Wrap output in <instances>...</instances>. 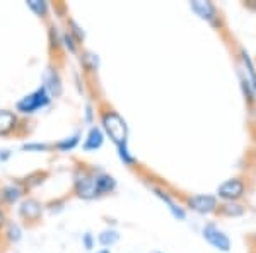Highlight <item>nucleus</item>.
Wrapping results in <instances>:
<instances>
[{
  "label": "nucleus",
  "instance_id": "f257e3e1",
  "mask_svg": "<svg viewBox=\"0 0 256 253\" xmlns=\"http://www.w3.org/2000/svg\"><path fill=\"white\" fill-rule=\"evenodd\" d=\"M102 127H104L106 134L111 137V140H113L116 146H123V144H126V135H128L126 123L118 113L110 111V113L102 115Z\"/></svg>",
  "mask_w": 256,
  "mask_h": 253
},
{
  "label": "nucleus",
  "instance_id": "f03ea898",
  "mask_svg": "<svg viewBox=\"0 0 256 253\" xmlns=\"http://www.w3.org/2000/svg\"><path fill=\"white\" fill-rule=\"evenodd\" d=\"M48 103H50V96H48L46 88H40L38 91H34L32 94H30V96L20 99L18 103V110L22 111V113H32V111L46 106Z\"/></svg>",
  "mask_w": 256,
  "mask_h": 253
},
{
  "label": "nucleus",
  "instance_id": "7ed1b4c3",
  "mask_svg": "<svg viewBox=\"0 0 256 253\" xmlns=\"http://www.w3.org/2000/svg\"><path fill=\"white\" fill-rule=\"evenodd\" d=\"M204 236H205V239H207V241L212 244V246L217 248V250H220V251H229L230 250L229 238H227V236L222 233L220 229H217L216 226H212V224L205 226Z\"/></svg>",
  "mask_w": 256,
  "mask_h": 253
},
{
  "label": "nucleus",
  "instance_id": "20e7f679",
  "mask_svg": "<svg viewBox=\"0 0 256 253\" xmlns=\"http://www.w3.org/2000/svg\"><path fill=\"white\" fill-rule=\"evenodd\" d=\"M244 192V183H242L241 180H238V178H234V180H227L226 183H222L218 186V197L226 198V200H236L239 198Z\"/></svg>",
  "mask_w": 256,
  "mask_h": 253
},
{
  "label": "nucleus",
  "instance_id": "39448f33",
  "mask_svg": "<svg viewBox=\"0 0 256 253\" xmlns=\"http://www.w3.org/2000/svg\"><path fill=\"white\" fill-rule=\"evenodd\" d=\"M188 204L193 210H196V212L208 214V212H214V210H216L217 200L214 197H210V195H195V197L190 198Z\"/></svg>",
  "mask_w": 256,
  "mask_h": 253
},
{
  "label": "nucleus",
  "instance_id": "423d86ee",
  "mask_svg": "<svg viewBox=\"0 0 256 253\" xmlns=\"http://www.w3.org/2000/svg\"><path fill=\"white\" fill-rule=\"evenodd\" d=\"M77 193L80 195L82 198H94L98 195V188H96V178L90 176H82L77 180Z\"/></svg>",
  "mask_w": 256,
  "mask_h": 253
},
{
  "label": "nucleus",
  "instance_id": "0eeeda50",
  "mask_svg": "<svg viewBox=\"0 0 256 253\" xmlns=\"http://www.w3.org/2000/svg\"><path fill=\"white\" fill-rule=\"evenodd\" d=\"M242 64H244V84H248V88L256 93V72L246 53H242Z\"/></svg>",
  "mask_w": 256,
  "mask_h": 253
},
{
  "label": "nucleus",
  "instance_id": "6e6552de",
  "mask_svg": "<svg viewBox=\"0 0 256 253\" xmlns=\"http://www.w3.org/2000/svg\"><path fill=\"white\" fill-rule=\"evenodd\" d=\"M193 11L200 16L202 19H214L216 18V9L210 2H202V0H196V2H192Z\"/></svg>",
  "mask_w": 256,
  "mask_h": 253
},
{
  "label": "nucleus",
  "instance_id": "1a4fd4ad",
  "mask_svg": "<svg viewBox=\"0 0 256 253\" xmlns=\"http://www.w3.org/2000/svg\"><path fill=\"white\" fill-rule=\"evenodd\" d=\"M16 123H18V120H16L14 113H10V111H0V135H6L9 134L12 128L16 127Z\"/></svg>",
  "mask_w": 256,
  "mask_h": 253
},
{
  "label": "nucleus",
  "instance_id": "9d476101",
  "mask_svg": "<svg viewBox=\"0 0 256 253\" xmlns=\"http://www.w3.org/2000/svg\"><path fill=\"white\" fill-rule=\"evenodd\" d=\"M20 214H22L24 217L30 219V221H36L41 214V207L36 200H28V202H24L22 207H20Z\"/></svg>",
  "mask_w": 256,
  "mask_h": 253
},
{
  "label": "nucleus",
  "instance_id": "9b49d317",
  "mask_svg": "<svg viewBox=\"0 0 256 253\" xmlns=\"http://www.w3.org/2000/svg\"><path fill=\"white\" fill-rule=\"evenodd\" d=\"M101 144H102V132L99 130L98 127L90 128L88 140H86V144H84V149L86 151H94V149L101 147Z\"/></svg>",
  "mask_w": 256,
  "mask_h": 253
},
{
  "label": "nucleus",
  "instance_id": "f8f14e48",
  "mask_svg": "<svg viewBox=\"0 0 256 253\" xmlns=\"http://www.w3.org/2000/svg\"><path fill=\"white\" fill-rule=\"evenodd\" d=\"M96 188L99 193H108L114 188V180L110 175H99L96 176Z\"/></svg>",
  "mask_w": 256,
  "mask_h": 253
},
{
  "label": "nucleus",
  "instance_id": "ddd939ff",
  "mask_svg": "<svg viewBox=\"0 0 256 253\" xmlns=\"http://www.w3.org/2000/svg\"><path fill=\"white\" fill-rule=\"evenodd\" d=\"M158 195H159V197L162 198V200L169 205V209H171V212H172V215H174V217H178V219H184V212L174 204V202L171 200V198L168 197V195H164L162 192H159V190H158Z\"/></svg>",
  "mask_w": 256,
  "mask_h": 253
},
{
  "label": "nucleus",
  "instance_id": "4468645a",
  "mask_svg": "<svg viewBox=\"0 0 256 253\" xmlns=\"http://www.w3.org/2000/svg\"><path fill=\"white\" fill-rule=\"evenodd\" d=\"M118 239V233L116 231H104V233L99 234V241L101 244H104V246H108V244H113L114 241Z\"/></svg>",
  "mask_w": 256,
  "mask_h": 253
},
{
  "label": "nucleus",
  "instance_id": "2eb2a0df",
  "mask_svg": "<svg viewBox=\"0 0 256 253\" xmlns=\"http://www.w3.org/2000/svg\"><path fill=\"white\" fill-rule=\"evenodd\" d=\"M79 144V135H74L70 137V139H65L64 142H58L56 144V147L62 149V151H68V149H74Z\"/></svg>",
  "mask_w": 256,
  "mask_h": 253
},
{
  "label": "nucleus",
  "instance_id": "dca6fc26",
  "mask_svg": "<svg viewBox=\"0 0 256 253\" xmlns=\"http://www.w3.org/2000/svg\"><path fill=\"white\" fill-rule=\"evenodd\" d=\"M28 6H30L38 16H44V12H46V4L40 2V0H30V2H28Z\"/></svg>",
  "mask_w": 256,
  "mask_h": 253
},
{
  "label": "nucleus",
  "instance_id": "f3484780",
  "mask_svg": "<svg viewBox=\"0 0 256 253\" xmlns=\"http://www.w3.org/2000/svg\"><path fill=\"white\" fill-rule=\"evenodd\" d=\"M222 212L227 215H241L242 214V207L238 204H226L222 207Z\"/></svg>",
  "mask_w": 256,
  "mask_h": 253
},
{
  "label": "nucleus",
  "instance_id": "a211bd4d",
  "mask_svg": "<svg viewBox=\"0 0 256 253\" xmlns=\"http://www.w3.org/2000/svg\"><path fill=\"white\" fill-rule=\"evenodd\" d=\"M19 195H20L19 188H14V186H7V188L4 190V197H6L9 202L18 200V198H19Z\"/></svg>",
  "mask_w": 256,
  "mask_h": 253
},
{
  "label": "nucleus",
  "instance_id": "6ab92c4d",
  "mask_svg": "<svg viewBox=\"0 0 256 253\" xmlns=\"http://www.w3.org/2000/svg\"><path fill=\"white\" fill-rule=\"evenodd\" d=\"M118 151H120V157H122V161L125 164H132L134 163V156H130V152H128L126 149V144H123V146H118Z\"/></svg>",
  "mask_w": 256,
  "mask_h": 253
},
{
  "label": "nucleus",
  "instance_id": "aec40b11",
  "mask_svg": "<svg viewBox=\"0 0 256 253\" xmlns=\"http://www.w3.org/2000/svg\"><path fill=\"white\" fill-rule=\"evenodd\" d=\"M26 151H46V146H43V144H28V146H24Z\"/></svg>",
  "mask_w": 256,
  "mask_h": 253
},
{
  "label": "nucleus",
  "instance_id": "412c9836",
  "mask_svg": "<svg viewBox=\"0 0 256 253\" xmlns=\"http://www.w3.org/2000/svg\"><path fill=\"white\" fill-rule=\"evenodd\" d=\"M64 41H65V45H67V47L72 50H76V45H74V40H72V35H70V33H67V35H64Z\"/></svg>",
  "mask_w": 256,
  "mask_h": 253
},
{
  "label": "nucleus",
  "instance_id": "4be33fe9",
  "mask_svg": "<svg viewBox=\"0 0 256 253\" xmlns=\"http://www.w3.org/2000/svg\"><path fill=\"white\" fill-rule=\"evenodd\" d=\"M4 221H6V217H4L2 210H0V227H2V224H4Z\"/></svg>",
  "mask_w": 256,
  "mask_h": 253
},
{
  "label": "nucleus",
  "instance_id": "5701e85b",
  "mask_svg": "<svg viewBox=\"0 0 256 253\" xmlns=\"http://www.w3.org/2000/svg\"><path fill=\"white\" fill-rule=\"evenodd\" d=\"M86 244H88V248H90V238H89V236H86Z\"/></svg>",
  "mask_w": 256,
  "mask_h": 253
},
{
  "label": "nucleus",
  "instance_id": "b1692460",
  "mask_svg": "<svg viewBox=\"0 0 256 253\" xmlns=\"http://www.w3.org/2000/svg\"><path fill=\"white\" fill-rule=\"evenodd\" d=\"M99 253H110L108 250H102V251H99Z\"/></svg>",
  "mask_w": 256,
  "mask_h": 253
}]
</instances>
